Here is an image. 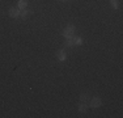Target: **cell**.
<instances>
[{"instance_id":"1","label":"cell","mask_w":123,"mask_h":118,"mask_svg":"<svg viewBox=\"0 0 123 118\" xmlns=\"http://www.w3.org/2000/svg\"><path fill=\"white\" fill-rule=\"evenodd\" d=\"M75 26L74 25H68L66 29L63 30V35L67 38V39H69V38H74V35H75Z\"/></svg>"},{"instance_id":"2","label":"cell","mask_w":123,"mask_h":118,"mask_svg":"<svg viewBox=\"0 0 123 118\" xmlns=\"http://www.w3.org/2000/svg\"><path fill=\"white\" fill-rule=\"evenodd\" d=\"M101 104H102V101H101L99 97H93V98L90 100V106H92V108H99Z\"/></svg>"},{"instance_id":"3","label":"cell","mask_w":123,"mask_h":118,"mask_svg":"<svg viewBox=\"0 0 123 118\" xmlns=\"http://www.w3.org/2000/svg\"><path fill=\"white\" fill-rule=\"evenodd\" d=\"M56 58L59 59L60 62H64V60H66V58H67L66 51H64V50H59V51L56 52Z\"/></svg>"},{"instance_id":"4","label":"cell","mask_w":123,"mask_h":118,"mask_svg":"<svg viewBox=\"0 0 123 118\" xmlns=\"http://www.w3.org/2000/svg\"><path fill=\"white\" fill-rule=\"evenodd\" d=\"M9 16L13 17V19H17V17L20 16V9H17V8H11L9 11Z\"/></svg>"},{"instance_id":"5","label":"cell","mask_w":123,"mask_h":118,"mask_svg":"<svg viewBox=\"0 0 123 118\" xmlns=\"http://www.w3.org/2000/svg\"><path fill=\"white\" fill-rule=\"evenodd\" d=\"M28 7V0H20L18 1V9H25Z\"/></svg>"},{"instance_id":"6","label":"cell","mask_w":123,"mask_h":118,"mask_svg":"<svg viewBox=\"0 0 123 118\" xmlns=\"http://www.w3.org/2000/svg\"><path fill=\"white\" fill-rule=\"evenodd\" d=\"M72 42H74V45H76V46H80L81 43H83V39H81L80 37H74L72 38Z\"/></svg>"},{"instance_id":"7","label":"cell","mask_w":123,"mask_h":118,"mask_svg":"<svg viewBox=\"0 0 123 118\" xmlns=\"http://www.w3.org/2000/svg\"><path fill=\"white\" fill-rule=\"evenodd\" d=\"M88 109V105L85 104V102H81L80 105H79V111H81V113H85Z\"/></svg>"},{"instance_id":"8","label":"cell","mask_w":123,"mask_h":118,"mask_svg":"<svg viewBox=\"0 0 123 118\" xmlns=\"http://www.w3.org/2000/svg\"><path fill=\"white\" fill-rule=\"evenodd\" d=\"M80 101L81 102H85V104H88V101H89V97H88V94H85V93H83L80 96Z\"/></svg>"},{"instance_id":"9","label":"cell","mask_w":123,"mask_h":118,"mask_svg":"<svg viewBox=\"0 0 123 118\" xmlns=\"http://www.w3.org/2000/svg\"><path fill=\"white\" fill-rule=\"evenodd\" d=\"M20 14H21V17L22 19H26V17L30 14V12H28V11H24V9H21V12H20Z\"/></svg>"},{"instance_id":"10","label":"cell","mask_w":123,"mask_h":118,"mask_svg":"<svg viewBox=\"0 0 123 118\" xmlns=\"http://www.w3.org/2000/svg\"><path fill=\"white\" fill-rule=\"evenodd\" d=\"M110 3H111V7H113L114 9L118 8V3H117V0H110Z\"/></svg>"},{"instance_id":"11","label":"cell","mask_w":123,"mask_h":118,"mask_svg":"<svg viewBox=\"0 0 123 118\" xmlns=\"http://www.w3.org/2000/svg\"><path fill=\"white\" fill-rule=\"evenodd\" d=\"M66 46H74V42H72V38H69V39H67V42H66Z\"/></svg>"},{"instance_id":"12","label":"cell","mask_w":123,"mask_h":118,"mask_svg":"<svg viewBox=\"0 0 123 118\" xmlns=\"http://www.w3.org/2000/svg\"><path fill=\"white\" fill-rule=\"evenodd\" d=\"M60 1H68V0H60Z\"/></svg>"}]
</instances>
